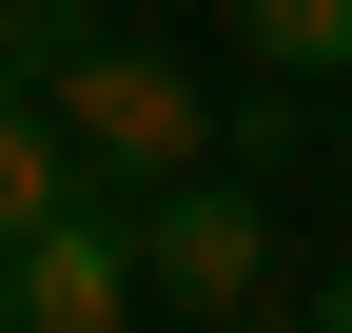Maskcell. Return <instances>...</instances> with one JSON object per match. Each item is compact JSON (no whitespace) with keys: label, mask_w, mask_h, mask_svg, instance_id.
<instances>
[{"label":"cell","mask_w":352,"mask_h":333,"mask_svg":"<svg viewBox=\"0 0 352 333\" xmlns=\"http://www.w3.org/2000/svg\"><path fill=\"white\" fill-rule=\"evenodd\" d=\"M78 39H98V0H0V98H39Z\"/></svg>","instance_id":"obj_6"},{"label":"cell","mask_w":352,"mask_h":333,"mask_svg":"<svg viewBox=\"0 0 352 333\" xmlns=\"http://www.w3.org/2000/svg\"><path fill=\"white\" fill-rule=\"evenodd\" d=\"M138 275L176 314H254L274 294V216H254V177H157L138 196Z\"/></svg>","instance_id":"obj_3"},{"label":"cell","mask_w":352,"mask_h":333,"mask_svg":"<svg viewBox=\"0 0 352 333\" xmlns=\"http://www.w3.org/2000/svg\"><path fill=\"white\" fill-rule=\"evenodd\" d=\"M235 39H254L274 78H333V59H352V0H235Z\"/></svg>","instance_id":"obj_5"},{"label":"cell","mask_w":352,"mask_h":333,"mask_svg":"<svg viewBox=\"0 0 352 333\" xmlns=\"http://www.w3.org/2000/svg\"><path fill=\"white\" fill-rule=\"evenodd\" d=\"M39 98L78 118V157H98V196H157V177H196L215 157V98H196V59H176V39H78L59 78H39Z\"/></svg>","instance_id":"obj_1"},{"label":"cell","mask_w":352,"mask_h":333,"mask_svg":"<svg viewBox=\"0 0 352 333\" xmlns=\"http://www.w3.org/2000/svg\"><path fill=\"white\" fill-rule=\"evenodd\" d=\"M196 333H314V314H274V294H254V314H196Z\"/></svg>","instance_id":"obj_7"},{"label":"cell","mask_w":352,"mask_h":333,"mask_svg":"<svg viewBox=\"0 0 352 333\" xmlns=\"http://www.w3.org/2000/svg\"><path fill=\"white\" fill-rule=\"evenodd\" d=\"M314 333H352V275H333V294H314Z\"/></svg>","instance_id":"obj_8"},{"label":"cell","mask_w":352,"mask_h":333,"mask_svg":"<svg viewBox=\"0 0 352 333\" xmlns=\"http://www.w3.org/2000/svg\"><path fill=\"white\" fill-rule=\"evenodd\" d=\"M78 196H98V157H78V118H59V98H0V255H20L39 216H78Z\"/></svg>","instance_id":"obj_4"},{"label":"cell","mask_w":352,"mask_h":333,"mask_svg":"<svg viewBox=\"0 0 352 333\" xmlns=\"http://www.w3.org/2000/svg\"><path fill=\"white\" fill-rule=\"evenodd\" d=\"M138 196H78V216H39L20 255H0V333H138Z\"/></svg>","instance_id":"obj_2"}]
</instances>
